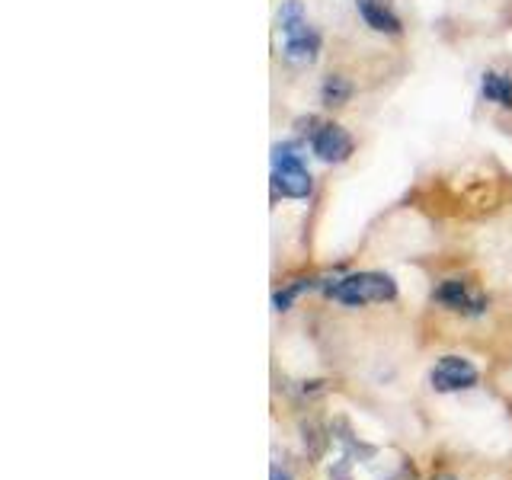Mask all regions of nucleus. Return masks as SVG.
<instances>
[{
	"mask_svg": "<svg viewBox=\"0 0 512 480\" xmlns=\"http://www.w3.org/2000/svg\"><path fill=\"white\" fill-rule=\"evenodd\" d=\"M324 292L333 301L346 304V308H362V304H378V301L397 298V285L391 276H384V272H352V276L327 282Z\"/></svg>",
	"mask_w": 512,
	"mask_h": 480,
	"instance_id": "f257e3e1",
	"label": "nucleus"
},
{
	"mask_svg": "<svg viewBox=\"0 0 512 480\" xmlns=\"http://www.w3.org/2000/svg\"><path fill=\"white\" fill-rule=\"evenodd\" d=\"M311 186V173L304 167L295 144H276V151H272V189H276V196L308 199Z\"/></svg>",
	"mask_w": 512,
	"mask_h": 480,
	"instance_id": "f03ea898",
	"label": "nucleus"
},
{
	"mask_svg": "<svg viewBox=\"0 0 512 480\" xmlns=\"http://www.w3.org/2000/svg\"><path fill=\"white\" fill-rule=\"evenodd\" d=\"M429 381H432V388L442 391V394L468 391L477 384V368L468 359H461V356H442L436 365H432Z\"/></svg>",
	"mask_w": 512,
	"mask_h": 480,
	"instance_id": "7ed1b4c3",
	"label": "nucleus"
},
{
	"mask_svg": "<svg viewBox=\"0 0 512 480\" xmlns=\"http://www.w3.org/2000/svg\"><path fill=\"white\" fill-rule=\"evenodd\" d=\"M432 298H436L439 304H445L448 311H455V314H468V317H477V314H484L487 311V298L474 292V288L468 282H461V279H448L442 282L436 292H432Z\"/></svg>",
	"mask_w": 512,
	"mask_h": 480,
	"instance_id": "20e7f679",
	"label": "nucleus"
},
{
	"mask_svg": "<svg viewBox=\"0 0 512 480\" xmlns=\"http://www.w3.org/2000/svg\"><path fill=\"white\" fill-rule=\"evenodd\" d=\"M311 151L324 160V164H343L352 154V138L343 125H320L317 132L311 135Z\"/></svg>",
	"mask_w": 512,
	"mask_h": 480,
	"instance_id": "39448f33",
	"label": "nucleus"
},
{
	"mask_svg": "<svg viewBox=\"0 0 512 480\" xmlns=\"http://www.w3.org/2000/svg\"><path fill=\"white\" fill-rule=\"evenodd\" d=\"M356 10H359V16L365 20L368 29L388 32V36H397V32H400L397 13L388 4H384V0H356Z\"/></svg>",
	"mask_w": 512,
	"mask_h": 480,
	"instance_id": "423d86ee",
	"label": "nucleus"
},
{
	"mask_svg": "<svg viewBox=\"0 0 512 480\" xmlns=\"http://www.w3.org/2000/svg\"><path fill=\"white\" fill-rule=\"evenodd\" d=\"M282 52L292 64H311L317 58V52H320V36L311 26H304V29L292 32V36H285Z\"/></svg>",
	"mask_w": 512,
	"mask_h": 480,
	"instance_id": "0eeeda50",
	"label": "nucleus"
},
{
	"mask_svg": "<svg viewBox=\"0 0 512 480\" xmlns=\"http://www.w3.org/2000/svg\"><path fill=\"white\" fill-rule=\"evenodd\" d=\"M480 93L487 103H496L500 109H512V77L500 71H484L480 77Z\"/></svg>",
	"mask_w": 512,
	"mask_h": 480,
	"instance_id": "6e6552de",
	"label": "nucleus"
},
{
	"mask_svg": "<svg viewBox=\"0 0 512 480\" xmlns=\"http://www.w3.org/2000/svg\"><path fill=\"white\" fill-rule=\"evenodd\" d=\"M304 26H308L304 7L298 4V0H285V4L279 7V29H282V36H292V32H298Z\"/></svg>",
	"mask_w": 512,
	"mask_h": 480,
	"instance_id": "1a4fd4ad",
	"label": "nucleus"
},
{
	"mask_svg": "<svg viewBox=\"0 0 512 480\" xmlns=\"http://www.w3.org/2000/svg\"><path fill=\"white\" fill-rule=\"evenodd\" d=\"M349 93H352L349 80L340 77V74H330L324 80V87H320V100H324L327 106H343L349 100Z\"/></svg>",
	"mask_w": 512,
	"mask_h": 480,
	"instance_id": "9d476101",
	"label": "nucleus"
},
{
	"mask_svg": "<svg viewBox=\"0 0 512 480\" xmlns=\"http://www.w3.org/2000/svg\"><path fill=\"white\" fill-rule=\"evenodd\" d=\"M308 288H311V282H308V279H301V282H295V285L282 288V292H276V311H288V308H292V301H295L301 292H308Z\"/></svg>",
	"mask_w": 512,
	"mask_h": 480,
	"instance_id": "9b49d317",
	"label": "nucleus"
},
{
	"mask_svg": "<svg viewBox=\"0 0 512 480\" xmlns=\"http://www.w3.org/2000/svg\"><path fill=\"white\" fill-rule=\"evenodd\" d=\"M436 480H455V477H448V474H439Z\"/></svg>",
	"mask_w": 512,
	"mask_h": 480,
	"instance_id": "f8f14e48",
	"label": "nucleus"
}]
</instances>
